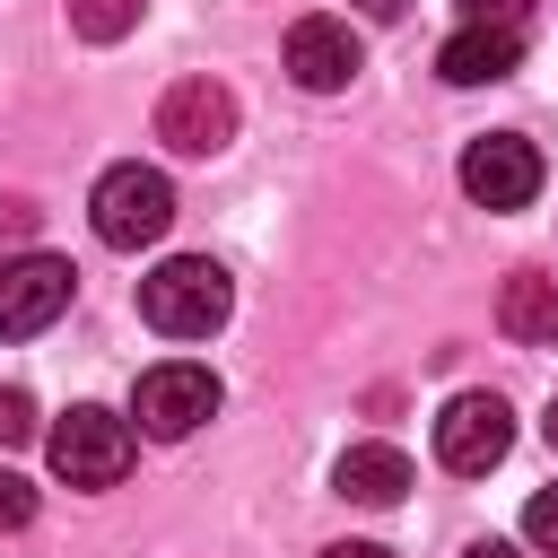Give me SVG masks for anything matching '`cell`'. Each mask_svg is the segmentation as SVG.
Wrapping results in <instances>:
<instances>
[{
	"instance_id": "d6986e66",
	"label": "cell",
	"mask_w": 558,
	"mask_h": 558,
	"mask_svg": "<svg viewBox=\"0 0 558 558\" xmlns=\"http://www.w3.org/2000/svg\"><path fill=\"white\" fill-rule=\"evenodd\" d=\"M323 558H392V549H375V541H331Z\"/></svg>"
},
{
	"instance_id": "7402d4cb",
	"label": "cell",
	"mask_w": 558,
	"mask_h": 558,
	"mask_svg": "<svg viewBox=\"0 0 558 558\" xmlns=\"http://www.w3.org/2000/svg\"><path fill=\"white\" fill-rule=\"evenodd\" d=\"M541 427H549V445H558V401H549V418H541Z\"/></svg>"
},
{
	"instance_id": "9c48e42d",
	"label": "cell",
	"mask_w": 558,
	"mask_h": 558,
	"mask_svg": "<svg viewBox=\"0 0 558 558\" xmlns=\"http://www.w3.org/2000/svg\"><path fill=\"white\" fill-rule=\"evenodd\" d=\"M357 70H366V52H357L349 17H296V26H288V78H296L305 96H340Z\"/></svg>"
},
{
	"instance_id": "5bb4252c",
	"label": "cell",
	"mask_w": 558,
	"mask_h": 558,
	"mask_svg": "<svg viewBox=\"0 0 558 558\" xmlns=\"http://www.w3.org/2000/svg\"><path fill=\"white\" fill-rule=\"evenodd\" d=\"M26 523H35V488L17 471H0V532H26Z\"/></svg>"
},
{
	"instance_id": "3957f363",
	"label": "cell",
	"mask_w": 558,
	"mask_h": 558,
	"mask_svg": "<svg viewBox=\"0 0 558 558\" xmlns=\"http://www.w3.org/2000/svg\"><path fill=\"white\" fill-rule=\"evenodd\" d=\"M131 453H140L131 418H113V410H96V401H78V410L52 427V471H61L70 488H113V480L131 471Z\"/></svg>"
},
{
	"instance_id": "7a4b0ae2",
	"label": "cell",
	"mask_w": 558,
	"mask_h": 558,
	"mask_svg": "<svg viewBox=\"0 0 558 558\" xmlns=\"http://www.w3.org/2000/svg\"><path fill=\"white\" fill-rule=\"evenodd\" d=\"M87 218H96V244H113V253H140V244H157L166 227H174V183L157 174V166H105L96 174V192H87Z\"/></svg>"
},
{
	"instance_id": "8fae6325",
	"label": "cell",
	"mask_w": 558,
	"mask_h": 558,
	"mask_svg": "<svg viewBox=\"0 0 558 558\" xmlns=\"http://www.w3.org/2000/svg\"><path fill=\"white\" fill-rule=\"evenodd\" d=\"M331 488H340L349 506H401L410 453H401V445H349V453L331 462Z\"/></svg>"
},
{
	"instance_id": "4fadbf2b",
	"label": "cell",
	"mask_w": 558,
	"mask_h": 558,
	"mask_svg": "<svg viewBox=\"0 0 558 558\" xmlns=\"http://www.w3.org/2000/svg\"><path fill=\"white\" fill-rule=\"evenodd\" d=\"M140 9H148V0H70V26H78L87 44H122V35L140 26Z\"/></svg>"
},
{
	"instance_id": "277c9868",
	"label": "cell",
	"mask_w": 558,
	"mask_h": 558,
	"mask_svg": "<svg viewBox=\"0 0 558 558\" xmlns=\"http://www.w3.org/2000/svg\"><path fill=\"white\" fill-rule=\"evenodd\" d=\"M131 418H140V436L174 445V436H192L201 418H218V375H209V366H192V357H166V366H148V375H140Z\"/></svg>"
},
{
	"instance_id": "44dd1931",
	"label": "cell",
	"mask_w": 558,
	"mask_h": 558,
	"mask_svg": "<svg viewBox=\"0 0 558 558\" xmlns=\"http://www.w3.org/2000/svg\"><path fill=\"white\" fill-rule=\"evenodd\" d=\"M357 9H366V17H401L410 0H357Z\"/></svg>"
},
{
	"instance_id": "6da1fadb",
	"label": "cell",
	"mask_w": 558,
	"mask_h": 558,
	"mask_svg": "<svg viewBox=\"0 0 558 558\" xmlns=\"http://www.w3.org/2000/svg\"><path fill=\"white\" fill-rule=\"evenodd\" d=\"M227 305H235V288H227V270L209 253H174V262H157L140 279V323L166 331V340H209L227 323Z\"/></svg>"
},
{
	"instance_id": "9a60e30c",
	"label": "cell",
	"mask_w": 558,
	"mask_h": 558,
	"mask_svg": "<svg viewBox=\"0 0 558 558\" xmlns=\"http://www.w3.org/2000/svg\"><path fill=\"white\" fill-rule=\"evenodd\" d=\"M523 541H532V549H558V488H541V497L523 506Z\"/></svg>"
},
{
	"instance_id": "8992f818",
	"label": "cell",
	"mask_w": 558,
	"mask_h": 558,
	"mask_svg": "<svg viewBox=\"0 0 558 558\" xmlns=\"http://www.w3.org/2000/svg\"><path fill=\"white\" fill-rule=\"evenodd\" d=\"M70 288H78L70 262H52V253H9V262H0V340L52 331L61 305H70Z\"/></svg>"
},
{
	"instance_id": "30bf717a",
	"label": "cell",
	"mask_w": 558,
	"mask_h": 558,
	"mask_svg": "<svg viewBox=\"0 0 558 558\" xmlns=\"http://www.w3.org/2000/svg\"><path fill=\"white\" fill-rule=\"evenodd\" d=\"M523 70V26H453L436 44V78L445 87H488V78H514Z\"/></svg>"
},
{
	"instance_id": "ac0fdd59",
	"label": "cell",
	"mask_w": 558,
	"mask_h": 558,
	"mask_svg": "<svg viewBox=\"0 0 558 558\" xmlns=\"http://www.w3.org/2000/svg\"><path fill=\"white\" fill-rule=\"evenodd\" d=\"M35 218H44V209H35V201H17V192H9V201H0V235H35Z\"/></svg>"
},
{
	"instance_id": "e0dca14e",
	"label": "cell",
	"mask_w": 558,
	"mask_h": 558,
	"mask_svg": "<svg viewBox=\"0 0 558 558\" xmlns=\"http://www.w3.org/2000/svg\"><path fill=\"white\" fill-rule=\"evenodd\" d=\"M523 9H532V0H462L471 26H523Z\"/></svg>"
},
{
	"instance_id": "7c38bea8",
	"label": "cell",
	"mask_w": 558,
	"mask_h": 558,
	"mask_svg": "<svg viewBox=\"0 0 558 558\" xmlns=\"http://www.w3.org/2000/svg\"><path fill=\"white\" fill-rule=\"evenodd\" d=\"M497 331L523 340V349L558 340V279H549V270H514V279L497 288Z\"/></svg>"
},
{
	"instance_id": "ba28073f",
	"label": "cell",
	"mask_w": 558,
	"mask_h": 558,
	"mask_svg": "<svg viewBox=\"0 0 558 558\" xmlns=\"http://www.w3.org/2000/svg\"><path fill=\"white\" fill-rule=\"evenodd\" d=\"M462 192H471L480 209H523V201L541 192V148H532L523 131L471 140V148H462Z\"/></svg>"
},
{
	"instance_id": "ffe728a7",
	"label": "cell",
	"mask_w": 558,
	"mask_h": 558,
	"mask_svg": "<svg viewBox=\"0 0 558 558\" xmlns=\"http://www.w3.org/2000/svg\"><path fill=\"white\" fill-rule=\"evenodd\" d=\"M462 558H523V549H514V541H471Z\"/></svg>"
},
{
	"instance_id": "2e32d148",
	"label": "cell",
	"mask_w": 558,
	"mask_h": 558,
	"mask_svg": "<svg viewBox=\"0 0 558 558\" xmlns=\"http://www.w3.org/2000/svg\"><path fill=\"white\" fill-rule=\"evenodd\" d=\"M26 436H35V401L9 384V392H0V445H26Z\"/></svg>"
},
{
	"instance_id": "5b68a950",
	"label": "cell",
	"mask_w": 558,
	"mask_h": 558,
	"mask_svg": "<svg viewBox=\"0 0 558 558\" xmlns=\"http://www.w3.org/2000/svg\"><path fill=\"white\" fill-rule=\"evenodd\" d=\"M506 445H514V410H506L497 392H453V401L436 410V462H445L453 480L497 471Z\"/></svg>"
},
{
	"instance_id": "52a82bcc",
	"label": "cell",
	"mask_w": 558,
	"mask_h": 558,
	"mask_svg": "<svg viewBox=\"0 0 558 558\" xmlns=\"http://www.w3.org/2000/svg\"><path fill=\"white\" fill-rule=\"evenodd\" d=\"M157 140H166L174 157H218V148L235 140V96H227L218 78H174V87L157 96Z\"/></svg>"
}]
</instances>
